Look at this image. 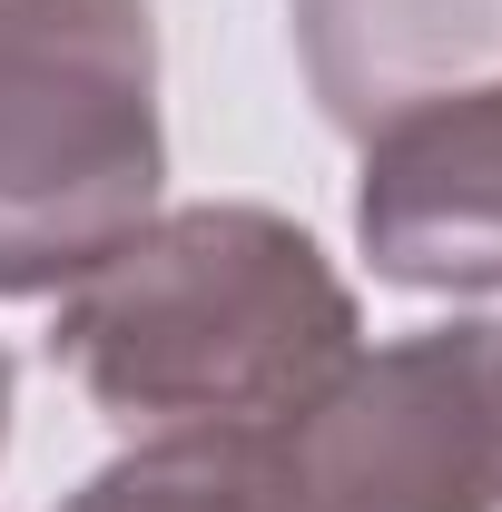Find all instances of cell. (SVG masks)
Masks as SVG:
<instances>
[{"label": "cell", "instance_id": "1", "mask_svg": "<svg viewBox=\"0 0 502 512\" xmlns=\"http://www.w3.org/2000/svg\"><path fill=\"white\" fill-rule=\"evenodd\" d=\"M60 375L138 444L266 434L345 375L355 296L276 207H168L60 286Z\"/></svg>", "mask_w": 502, "mask_h": 512}, {"label": "cell", "instance_id": "2", "mask_svg": "<svg viewBox=\"0 0 502 512\" xmlns=\"http://www.w3.org/2000/svg\"><path fill=\"white\" fill-rule=\"evenodd\" d=\"M148 0H0V296H50L158 217Z\"/></svg>", "mask_w": 502, "mask_h": 512}, {"label": "cell", "instance_id": "3", "mask_svg": "<svg viewBox=\"0 0 502 512\" xmlns=\"http://www.w3.org/2000/svg\"><path fill=\"white\" fill-rule=\"evenodd\" d=\"M247 512H502V316L355 355L286 424L237 434Z\"/></svg>", "mask_w": 502, "mask_h": 512}, {"label": "cell", "instance_id": "4", "mask_svg": "<svg viewBox=\"0 0 502 512\" xmlns=\"http://www.w3.org/2000/svg\"><path fill=\"white\" fill-rule=\"evenodd\" d=\"M355 247L414 296H502V89L424 99L365 128Z\"/></svg>", "mask_w": 502, "mask_h": 512}, {"label": "cell", "instance_id": "5", "mask_svg": "<svg viewBox=\"0 0 502 512\" xmlns=\"http://www.w3.org/2000/svg\"><path fill=\"white\" fill-rule=\"evenodd\" d=\"M315 109L365 138L424 99L502 89V0H286Z\"/></svg>", "mask_w": 502, "mask_h": 512}, {"label": "cell", "instance_id": "6", "mask_svg": "<svg viewBox=\"0 0 502 512\" xmlns=\"http://www.w3.org/2000/svg\"><path fill=\"white\" fill-rule=\"evenodd\" d=\"M60 512H247L237 434H158L109 473H89Z\"/></svg>", "mask_w": 502, "mask_h": 512}, {"label": "cell", "instance_id": "7", "mask_svg": "<svg viewBox=\"0 0 502 512\" xmlns=\"http://www.w3.org/2000/svg\"><path fill=\"white\" fill-rule=\"evenodd\" d=\"M0 444H10V355H0Z\"/></svg>", "mask_w": 502, "mask_h": 512}]
</instances>
